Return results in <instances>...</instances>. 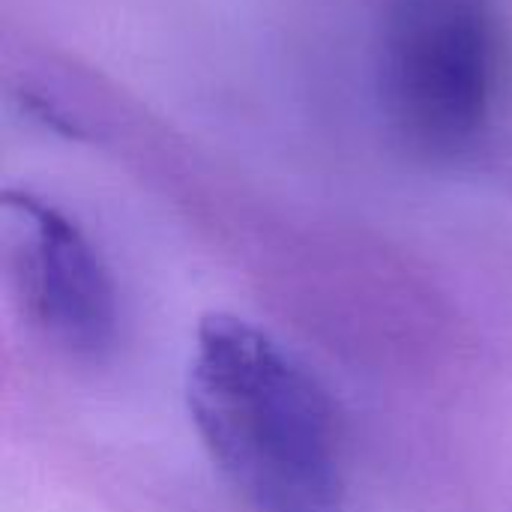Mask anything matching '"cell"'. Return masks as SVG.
<instances>
[{
  "label": "cell",
  "instance_id": "3957f363",
  "mask_svg": "<svg viewBox=\"0 0 512 512\" xmlns=\"http://www.w3.org/2000/svg\"><path fill=\"white\" fill-rule=\"evenodd\" d=\"M6 246L30 324L69 357H105L117 342V294L87 234L57 207L9 195Z\"/></svg>",
  "mask_w": 512,
  "mask_h": 512
},
{
  "label": "cell",
  "instance_id": "7a4b0ae2",
  "mask_svg": "<svg viewBox=\"0 0 512 512\" xmlns=\"http://www.w3.org/2000/svg\"><path fill=\"white\" fill-rule=\"evenodd\" d=\"M501 84V42L486 0H390L378 90L414 153L453 159L486 135Z\"/></svg>",
  "mask_w": 512,
  "mask_h": 512
},
{
  "label": "cell",
  "instance_id": "6da1fadb",
  "mask_svg": "<svg viewBox=\"0 0 512 512\" xmlns=\"http://www.w3.org/2000/svg\"><path fill=\"white\" fill-rule=\"evenodd\" d=\"M192 426L255 512H342L345 468L333 402L261 327L213 312L186 369Z\"/></svg>",
  "mask_w": 512,
  "mask_h": 512
}]
</instances>
